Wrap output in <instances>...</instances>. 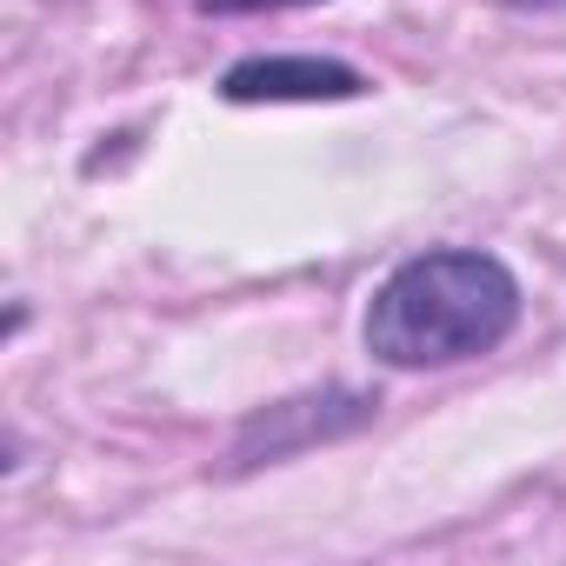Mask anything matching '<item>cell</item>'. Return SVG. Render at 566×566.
<instances>
[{"mask_svg": "<svg viewBox=\"0 0 566 566\" xmlns=\"http://www.w3.org/2000/svg\"><path fill=\"white\" fill-rule=\"evenodd\" d=\"M520 307H526L520 273L500 253L427 247V253L400 260L374 287V301L360 314V340L394 374L467 367L520 327Z\"/></svg>", "mask_w": 566, "mask_h": 566, "instance_id": "obj_1", "label": "cell"}, {"mask_svg": "<svg viewBox=\"0 0 566 566\" xmlns=\"http://www.w3.org/2000/svg\"><path fill=\"white\" fill-rule=\"evenodd\" d=\"M380 413L374 394H354V387H321V394H294V400H273L260 413L240 420L233 433V473H253V467H280L321 440H347L360 433L367 420Z\"/></svg>", "mask_w": 566, "mask_h": 566, "instance_id": "obj_2", "label": "cell"}, {"mask_svg": "<svg viewBox=\"0 0 566 566\" xmlns=\"http://www.w3.org/2000/svg\"><path fill=\"white\" fill-rule=\"evenodd\" d=\"M360 94H367V74L334 54H247L220 74L227 107H334Z\"/></svg>", "mask_w": 566, "mask_h": 566, "instance_id": "obj_3", "label": "cell"}, {"mask_svg": "<svg viewBox=\"0 0 566 566\" xmlns=\"http://www.w3.org/2000/svg\"><path fill=\"white\" fill-rule=\"evenodd\" d=\"M200 14L227 21V14H287V8H321V0H193Z\"/></svg>", "mask_w": 566, "mask_h": 566, "instance_id": "obj_4", "label": "cell"}, {"mask_svg": "<svg viewBox=\"0 0 566 566\" xmlns=\"http://www.w3.org/2000/svg\"><path fill=\"white\" fill-rule=\"evenodd\" d=\"M513 14H539V8H566V0H506Z\"/></svg>", "mask_w": 566, "mask_h": 566, "instance_id": "obj_5", "label": "cell"}]
</instances>
